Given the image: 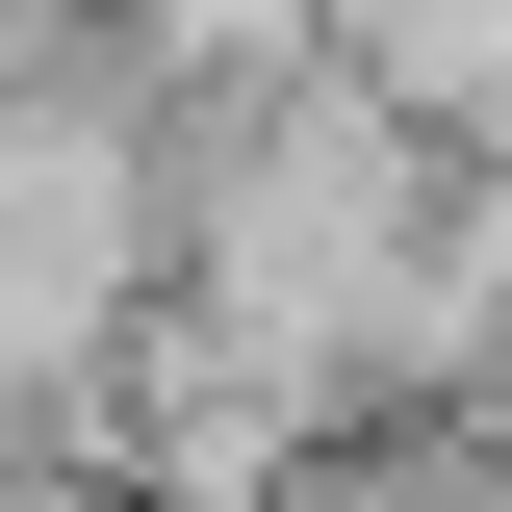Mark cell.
<instances>
[{
	"label": "cell",
	"instance_id": "1",
	"mask_svg": "<svg viewBox=\"0 0 512 512\" xmlns=\"http://www.w3.org/2000/svg\"><path fill=\"white\" fill-rule=\"evenodd\" d=\"M154 308H180V103L103 52L52 103H0V436L103 461V384Z\"/></svg>",
	"mask_w": 512,
	"mask_h": 512
},
{
	"label": "cell",
	"instance_id": "2",
	"mask_svg": "<svg viewBox=\"0 0 512 512\" xmlns=\"http://www.w3.org/2000/svg\"><path fill=\"white\" fill-rule=\"evenodd\" d=\"M308 436H333V384H282L256 333H205V308H154V333H128V384H103V487H205V512H256Z\"/></svg>",
	"mask_w": 512,
	"mask_h": 512
},
{
	"label": "cell",
	"instance_id": "3",
	"mask_svg": "<svg viewBox=\"0 0 512 512\" xmlns=\"http://www.w3.org/2000/svg\"><path fill=\"white\" fill-rule=\"evenodd\" d=\"M256 512H487V410H333Z\"/></svg>",
	"mask_w": 512,
	"mask_h": 512
},
{
	"label": "cell",
	"instance_id": "4",
	"mask_svg": "<svg viewBox=\"0 0 512 512\" xmlns=\"http://www.w3.org/2000/svg\"><path fill=\"white\" fill-rule=\"evenodd\" d=\"M77 512H205V487H77Z\"/></svg>",
	"mask_w": 512,
	"mask_h": 512
}]
</instances>
